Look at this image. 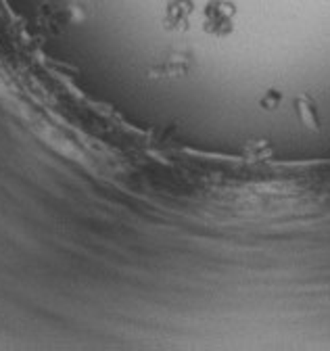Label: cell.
Returning a JSON list of instances; mask_svg holds the SVG:
<instances>
[{
	"label": "cell",
	"instance_id": "1",
	"mask_svg": "<svg viewBox=\"0 0 330 351\" xmlns=\"http://www.w3.org/2000/svg\"><path fill=\"white\" fill-rule=\"evenodd\" d=\"M232 7L224 5V3H212L207 9H205V29L222 36L230 29L232 23Z\"/></svg>",
	"mask_w": 330,
	"mask_h": 351
},
{
	"label": "cell",
	"instance_id": "2",
	"mask_svg": "<svg viewBox=\"0 0 330 351\" xmlns=\"http://www.w3.org/2000/svg\"><path fill=\"white\" fill-rule=\"evenodd\" d=\"M192 13V3L190 0H170L168 9H165V23L168 27H186L188 17Z\"/></svg>",
	"mask_w": 330,
	"mask_h": 351
}]
</instances>
